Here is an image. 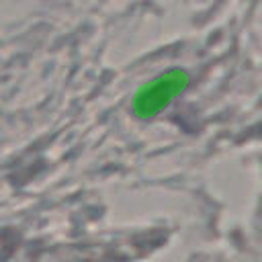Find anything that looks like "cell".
<instances>
[{
	"mask_svg": "<svg viewBox=\"0 0 262 262\" xmlns=\"http://www.w3.org/2000/svg\"><path fill=\"white\" fill-rule=\"evenodd\" d=\"M188 86V74L180 68L168 70L160 74L145 86H141L133 96V113L139 119L156 117L162 108H166L184 88Z\"/></svg>",
	"mask_w": 262,
	"mask_h": 262,
	"instance_id": "6da1fadb",
	"label": "cell"
}]
</instances>
